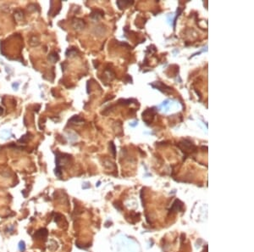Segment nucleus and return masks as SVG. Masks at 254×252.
<instances>
[{
    "instance_id": "obj_1",
    "label": "nucleus",
    "mask_w": 254,
    "mask_h": 252,
    "mask_svg": "<svg viewBox=\"0 0 254 252\" xmlns=\"http://www.w3.org/2000/svg\"><path fill=\"white\" fill-rule=\"evenodd\" d=\"M48 60H50V61H51V62H53V63H55V62H56V61H58V60H59V55H58V54H57V53L54 52V53H52V54L49 55V57H48Z\"/></svg>"
},
{
    "instance_id": "obj_2",
    "label": "nucleus",
    "mask_w": 254,
    "mask_h": 252,
    "mask_svg": "<svg viewBox=\"0 0 254 252\" xmlns=\"http://www.w3.org/2000/svg\"><path fill=\"white\" fill-rule=\"evenodd\" d=\"M19 249L20 251H24L26 250V244L24 241H20L19 243Z\"/></svg>"
},
{
    "instance_id": "obj_3",
    "label": "nucleus",
    "mask_w": 254,
    "mask_h": 252,
    "mask_svg": "<svg viewBox=\"0 0 254 252\" xmlns=\"http://www.w3.org/2000/svg\"><path fill=\"white\" fill-rule=\"evenodd\" d=\"M18 86H19V84H18V83H16V85H15V83H14V84L12 85V87H14V88H15V89L18 88Z\"/></svg>"
}]
</instances>
